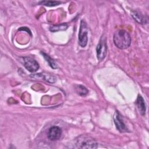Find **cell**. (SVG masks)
I'll return each mask as SVG.
<instances>
[{
	"instance_id": "9",
	"label": "cell",
	"mask_w": 149,
	"mask_h": 149,
	"mask_svg": "<svg viewBox=\"0 0 149 149\" xmlns=\"http://www.w3.org/2000/svg\"><path fill=\"white\" fill-rule=\"evenodd\" d=\"M131 15L134 18V19L136 20L139 24H144L147 23V17H146L145 16L141 14L140 12L133 10L132 11Z\"/></svg>"
},
{
	"instance_id": "4",
	"label": "cell",
	"mask_w": 149,
	"mask_h": 149,
	"mask_svg": "<svg viewBox=\"0 0 149 149\" xmlns=\"http://www.w3.org/2000/svg\"><path fill=\"white\" fill-rule=\"evenodd\" d=\"M97 57L99 61H102L105 58L107 52V44L106 39L102 36L96 47Z\"/></svg>"
},
{
	"instance_id": "3",
	"label": "cell",
	"mask_w": 149,
	"mask_h": 149,
	"mask_svg": "<svg viewBox=\"0 0 149 149\" xmlns=\"http://www.w3.org/2000/svg\"><path fill=\"white\" fill-rule=\"evenodd\" d=\"M78 148H96L98 147L97 142L90 137L81 136L76 142Z\"/></svg>"
},
{
	"instance_id": "14",
	"label": "cell",
	"mask_w": 149,
	"mask_h": 149,
	"mask_svg": "<svg viewBox=\"0 0 149 149\" xmlns=\"http://www.w3.org/2000/svg\"><path fill=\"white\" fill-rule=\"evenodd\" d=\"M62 2L60 1H41L38 2L39 5H42L47 6H55L61 4Z\"/></svg>"
},
{
	"instance_id": "2",
	"label": "cell",
	"mask_w": 149,
	"mask_h": 149,
	"mask_svg": "<svg viewBox=\"0 0 149 149\" xmlns=\"http://www.w3.org/2000/svg\"><path fill=\"white\" fill-rule=\"evenodd\" d=\"M88 27L86 22L81 20L80 22V29L79 32V44L81 47H85L88 42Z\"/></svg>"
},
{
	"instance_id": "5",
	"label": "cell",
	"mask_w": 149,
	"mask_h": 149,
	"mask_svg": "<svg viewBox=\"0 0 149 149\" xmlns=\"http://www.w3.org/2000/svg\"><path fill=\"white\" fill-rule=\"evenodd\" d=\"M22 62L25 68L30 72H35L39 69L38 63L33 58L26 56L22 58Z\"/></svg>"
},
{
	"instance_id": "6",
	"label": "cell",
	"mask_w": 149,
	"mask_h": 149,
	"mask_svg": "<svg viewBox=\"0 0 149 149\" xmlns=\"http://www.w3.org/2000/svg\"><path fill=\"white\" fill-rule=\"evenodd\" d=\"M113 121L115 124L116 129L121 133L128 132L129 130L123 122L122 118L120 117V115L118 112H116L113 116Z\"/></svg>"
},
{
	"instance_id": "8",
	"label": "cell",
	"mask_w": 149,
	"mask_h": 149,
	"mask_svg": "<svg viewBox=\"0 0 149 149\" xmlns=\"http://www.w3.org/2000/svg\"><path fill=\"white\" fill-rule=\"evenodd\" d=\"M136 104L141 115H144L146 114V105L144 100L143 99L141 95L139 94L138 95L136 101Z\"/></svg>"
},
{
	"instance_id": "10",
	"label": "cell",
	"mask_w": 149,
	"mask_h": 149,
	"mask_svg": "<svg viewBox=\"0 0 149 149\" xmlns=\"http://www.w3.org/2000/svg\"><path fill=\"white\" fill-rule=\"evenodd\" d=\"M33 76L40 77L50 83H54L56 81V78L55 77V76L50 73H38V74H36Z\"/></svg>"
},
{
	"instance_id": "13",
	"label": "cell",
	"mask_w": 149,
	"mask_h": 149,
	"mask_svg": "<svg viewBox=\"0 0 149 149\" xmlns=\"http://www.w3.org/2000/svg\"><path fill=\"white\" fill-rule=\"evenodd\" d=\"M68 27V25L66 23H62L61 24L51 26L49 27V30L52 32H56L58 31L66 30Z\"/></svg>"
},
{
	"instance_id": "1",
	"label": "cell",
	"mask_w": 149,
	"mask_h": 149,
	"mask_svg": "<svg viewBox=\"0 0 149 149\" xmlns=\"http://www.w3.org/2000/svg\"><path fill=\"white\" fill-rule=\"evenodd\" d=\"M113 40L115 46L121 49H125L131 44V37L125 30H119L114 33Z\"/></svg>"
},
{
	"instance_id": "12",
	"label": "cell",
	"mask_w": 149,
	"mask_h": 149,
	"mask_svg": "<svg viewBox=\"0 0 149 149\" xmlns=\"http://www.w3.org/2000/svg\"><path fill=\"white\" fill-rule=\"evenodd\" d=\"M75 90L76 93L81 96H85L88 93V90L87 88L85 86L81 84L76 86Z\"/></svg>"
},
{
	"instance_id": "11",
	"label": "cell",
	"mask_w": 149,
	"mask_h": 149,
	"mask_svg": "<svg viewBox=\"0 0 149 149\" xmlns=\"http://www.w3.org/2000/svg\"><path fill=\"white\" fill-rule=\"evenodd\" d=\"M41 54L42 55V56L44 57V58L48 62V63L50 67H51L52 69H57L58 68V65L53 59H52L49 55H48L47 54L44 53V52H41Z\"/></svg>"
},
{
	"instance_id": "7",
	"label": "cell",
	"mask_w": 149,
	"mask_h": 149,
	"mask_svg": "<svg viewBox=\"0 0 149 149\" xmlns=\"http://www.w3.org/2000/svg\"><path fill=\"white\" fill-rule=\"evenodd\" d=\"M62 135V130L61 129L56 126H52L48 130L47 133V137L49 140L51 141H55L59 139Z\"/></svg>"
}]
</instances>
